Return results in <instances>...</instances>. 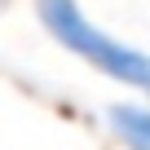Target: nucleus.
<instances>
[{
	"label": "nucleus",
	"mask_w": 150,
	"mask_h": 150,
	"mask_svg": "<svg viewBox=\"0 0 150 150\" xmlns=\"http://www.w3.org/2000/svg\"><path fill=\"white\" fill-rule=\"evenodd\" d=\"M35 18L62 53L84 62L93 75H102V80H110L128 93L150 97V53L119 40L102 22H93L80 0H35Z\"/></svg>",
	"instance_id": "obj_1"
},
{
	"label": "nucleus",
	"mask_w": 150,
	"mask_h": 150,
	"mask_svg": "<svg viewBox=\"0 0 150 150\" xmlns=\"http://www.w3.org/2000/svg\"><path fill=\"white\" fill-rule=\"evenodd\" d=\"M106 132L115 137V146L124 150H150V102L137 97V102H115L106 106Z\"/></svg>",
	"instance_id": "obj_2"
},
{
	"label": "nucleus",
	"mask_w": 150,
	"mask_h": 150,
	"mask_svg": "<svg viewBox=\"0 0 150 150\" xmlns=\"http://www.w3.org/2000/svg\"><path fill=\"white\" fill-rule=\"evenodd\" d=\"M5 5H9V0H0V13H5Z\"/></svg>",
	"instance_id": "obj_3"
}]
</instances>
